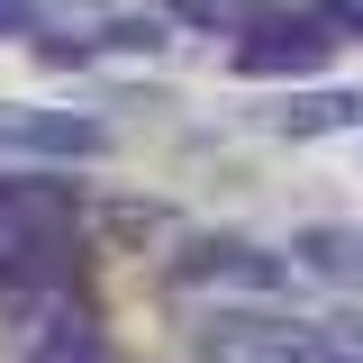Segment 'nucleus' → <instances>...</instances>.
Listing matches in <instances>:
<instances>
[{
    "mask_svg": "<svg viewBox=\"0 0 363 363\" xmlns=\"http://www.w3.org/2000/svg\"><path fill=\"white\" fill-rule=\"evenodd\" d=\"M173 281H236V291H272V281H281V255L245 245V236H200V245H182Z\"/></svg>",
    "mask_w": 363,
    "mask_h": 363,
    "instance_id": "20e7f679",
    "label": "nucleus"
},
{
    "mask_svg": "<svg viewBox=\"0 0 363 363\" xmlns=\"http://www.w3.org/2000/svg\"><path fill=\"white\" fill-rule=\"evenodd\" d=\"M0 145H9V155L91 164V155H109V128H100V118H73V109H9V100H0Z\"/></svg>",
    "mask_w": 363,
    "mask_h": 363,
    "instance_id": "7ed1b4c3",
    "label": "nucleus"
},
{
    "mask_svg": "<svg viewBox=\"0 0 363 363\" xmlns=\"http://www.w3.org/2000/svg\"><path fill=\"white\" fill-rule=\"evenodd\" d=\"M37 28V0H0V37H28Z\"/></svg>",
    "mask_w": 363,
    "mask_h": 363,
    "instance_id": "9d476101",
    "label": "nucleus"
},
{
    "mask_svg": "<svg viewBox=\"0 0 363 363\" xmlns=\"http://www.w3.org/2000/svg\"><path fill=\"white\" fill-rule=\"evenodd\" d=\"M18 363H118L109 354V336H100V318L82 300H37V309L18 318Z\"/></svg>",
    "mask_w": 363,
    "mask_h": 363,
    "instance_id": "f03ea898",
    "label": "nucleus"
},
{
    "mask_svg": "<svg viewBox=\"0 0 363 363\" xmlns=\"http://www.w3.org/2000/svg\"><path fill=\"white\" fill-rule=\"evenodd\" d=\"M164 45V18H100L91 28V55H155Z\"/></svg>",
    "mask_w": 363,
    "mask_h": 363,
    "instance_id": "423d86ee",
    "label": "nucleus"
},
{
    "mask_svg": "<svg viewBox=\"0 0 363 363\" xmlns=\"http://www.w3.org/2000/svg\"><path fill=\"white\" fill-rule=\"evenodd\" d=\"M28 45H37V64H91V37H64V28H45Z\"/></svg>",
    "mask_w": 363,
    "mask_h": 363,
    "instance_id": "1a4fd4ad",
    "label": "nucleus"
},
{
    "mask_svg": "<svg viewBox=\"0 0 363 363\" xmlns=\"http://www.w3.org/2000/svg\"><path fill=\"white\" fill-rule=\"evenodd\" d=\"M155 18H164V28H245L236 0H164Z\"/></svg>",
    "mask_w": 363,
    "mask_h": 363,
    "instance_id": "6e6552de",
    "label": "nucleus"
},
{
    "mask_svg": "<svg viewBox=\"0 0 363 363\" xmlns=\"http://www.w3.org/2000/svg\"><path fill=\"white\" fill-rule=\"evenodd\" d=\"M291 136H327V128H363V91H309L300 109H281Z\"/></svg>",
    "mask_w": 363,
    "mask_h": 363,
    "instance_id": "39448f33",
    "label": "nucleus"
},
{
    "mask_svg": "<svg viewBox=\"0 0 363 363\" xmlns=\"http://www.w3.org/2000/svg\"><path fill=\"white\" fill-rule=\"evenodd\" d=\"M345 18L336 9H255L245 28H236V73L245 82H291V73H327L336 55H345Z\"/></svg>",
    "mask_w": 363,
    "mask_h": 363,
    "instance_id": "f257e3e1",
    "label": "nucleus"
},
{
    "mask_svg": "<svg viewBox=\"0 0 363 363\" xmlns=\"http://www.w3.org/2000/svg\"><path fill=\"white\" fill-rule=\"evenodd\" d=\"M300 255H309L318 272H363V236H354V227H309Z\"/></svg>",
    "mask_w": 363,
    "mask_h": 363,
    "instance_id": "0eeeda50",
    "label": "nucleus"
}]
</instances>
